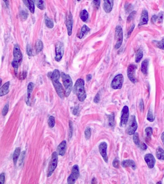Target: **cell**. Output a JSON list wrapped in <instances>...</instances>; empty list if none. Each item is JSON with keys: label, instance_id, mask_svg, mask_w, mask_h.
Here are the masks:
<instances>
[{"label": "cell", "instance_id": "obj_51", "mask_svg": "<svg viewBox=\"0 0 164 184\" xmlns=\"http://www.w3.org/2000/svg\"><path fill=\"white\" fill-rule=\"evenodd\" d=\"M140 148H142V150H146L147 149V146L146 145V144L144 143H142V144H140Z\"/></svg>", "mask_w": 164, "mask_h": 184}, {"label": "cell", "instance_id": "obj_56", "mask_svg": "<svg viewBox=\"0 0 164 184\" xmlns=\"http://www.w3.org/2000/svg\"><path fill=\"white\" fill-rule=\"evenodd\" d=\"M161 140H162V141L164 145V132L162 134V135H161Z\"/></svg>", "mask_w": 164, "mask_h": 184}, {"label": "cell", "instance_id": "obj_32", "mask_svg": "<svg viewBox=\"0 0 164 184\" xmlns=\"http://www.w3.org/2000/svg\"><path fill=\"white\" fill-rule=\"evenodd\" d=\"M89 13L86 10H83L81 12L80 14V17L82 21L86 22L88 19Z\"/></svg>", "mask_w": 164, "mask_h": 184}, {"label": "cell", "instance_id": "obj_16", "mask_svg": "<svg viewBox=\"0 0 164 184\" xmlns=\"http://www.w3.org/2000/svg\"><path fill=\"white\" fill-rule=\"evenodd\" d=\"M103 8L106 13H109L112 11L114 6V0H104Z\"/></svg>", "mask_w": 164, "mask_h": 184}, {"label": "cell", "instance_id": "obj_29", "mask_svg": "<svg viewBox=\"0 0 164 184\" xmlns=\"http://www.w3.org/2000/svg\"><path fill=\"white\" fill-rule=\"evenodd\" d=\"M45 23L47 27L49 28H52L54 26V23L52 20L48 17L46 15H45Z\"/></svg>", "mask_w": 164, "mask_h": 184}, {"label": "cell", "instance_id": "obj_55", "mask_svg": "<svg viewBox=\"0 0 164 184\" xmlns=\"http://www.w3.org/2000/svg\"><path fill=\"white\" fill-rule=\"evenodd\" d=\"M3 1L5 2V4L6 5V7H9V0H3Z\"/></svg>", "mask_w": 164, "mask_h": 184}, {"label": "cell", "instance_id": "obj_8", "mask_svg": "<svg viewBox=\"0 0 164 184\" xmlns=\"http://www.w3.org/2000/svg\"><path fill=\"white\" fill-rule=\"evenodd\" d=\"M64 54V45L63 42H58L55 45V60L60 62Z\"/></svg>", "mask_w": 164, "mask_h": 184}, {"label": "cell", "instance_id": "obj_57", "mask_svg": "<svg viewBox=\"0 0 164 184\" xmlns=\"http://www.w3.org/2000/svg\"><path fill=\"white\" fill-rule=\"evenodd\" d=\"M94 181H96V180L95 178H93V180H92V182H91V183H92V184H94ZM96 183H97V182H95V184H96Z\"/></svg>", "mask_w": 164, "mask_h": 184}, {"label": "cell", "instance_id": "obj_44", "mask_svg": "<svg viewBox=\"0 0 164 184\" xmlns=\"http://www.w3.org/2000/svg\"><path fill=\"white\" fill-rule=\"evenodd\" d=\"M27 53L29 56H32V47H31V46H30V44L27 45Z\"/></svg>", "mask_w": 164, "mask_h": 184}, {"label": "cell", "instance_id": "obj_10", "mask_svg": "<svg viewBox=\"0 0 164 184\" xmlns=\"http://www.w3.org/2000/svg\"><path fill=\"white\" fill-rule=\"evenodd\" d=\"M138 125L136 118L134 116H131L130 118L128 127L127 129V133L129 135H133L137 129Z\"/></svg>", "mask_w": 164, "mask_h": 184}, {"label": "cell", "instance_id": "obj_26", "mask_svg": "<svg viewBox=\"0 0 164 184\" xmlns=\"http://www.w3.org/2000/svg\"><path fill=\"white\" fill-rule=\"evenodd\" d=\"M89 31H90L89 28L86 25H84L82 27L79 36H78V37L79 38V39H82V38L86 35Z\"/></svg>", "mask_w": 164, "mask_h": 184}, {"label": "cell", "instance_id": "obj_40", "mask_svg": "<svg viewBox=\"0 0 164 184\" xmlns=\"http://www.w3.org/2000/svg\"><path fill=\"white\" fill-rule=\"evenodd\" d=\"M157 46L160 49L164 50V38L160 42H155Z\"/></svg>", "mask_w": 164, "mask_h": 184}, {"label": "cell", "instance_id": "obj_58", "mask_svg": "<svg viewBox=\"0 0 164 184\" xmlns=\"http://www.w3.org/2000/svg\"><path fill=\"white\" fill-rule=\"evenodd\" d=\"M78 1H81V0H77Z\"/></svg>", "mask_w": 164, "mask_h": 184}, {"label": "cell", "instance_id": "obj_49", "mask_svg": "<svg viewBox=\"0 0 164 184\" xmlns=\"http://www.w3.org/2000/svg\"><path fill=\"white\" fill-rule=\"evenodd\" d=\"M100 95L98 93L96 95L94 99V102L96 103H98L100 101Z\"/></svg>", "mask_w": 164, "mask_h": 184}, {"label": "cell", "instance_id": "obj_50", "mask_svg": "<svg viewBox=\"0 0 164 184\" xmlns=\"http://www.w3.org/2000/svg\"><path fill=\"white\" fill-rule=\"evenodd\" d=\"M79 111V107H76L74 109L73 111V114L75 116H76L78 114V113Z\"/></svg>", "mask_w": 164, "mask_h": 184}, {"label": "cell", "instance_id": "obj_11", "mask_svg": "<svg viewBox=\"0 0 164 184\" xmlns=\"http://www.w3.org/2000/svg\"><path fill=\"white\" fill-rule=\"evenodd\" d=\"M129 117V109L127 106H125L121 111L120 126L124 128L127 125Z\"/></svg>", "mask_w": 164, "mask_h": 184}, {"label": "cell", "instance_id": "obj_54", "mask_svg": "<svg viewBox=\"0 0 164 184\" xmlns=\"http://www.w3.org/2000/svg\"><path fill=\"white\" fill-rule=\"evenodd\" d=\"M140 110L142 111L143 110V108H144V106H143V101H140Z\"/></svg>", "mask_w": 164, "mask_h": 184}, {"label": "cell", "instance_id": "obj_17", "mask_svg": "<svg viewBox=\"0 0 164 184\" xmlns=\"http://www.w3.org/2000/svg\"><path fill=\"white\" fill-rule=\"evenodd\" d=\"M67 148V144L66 140H63L58 145L57 150L58 152V154L60 156H63L66 153V150Z\"/></svg>", "mask_w": 164, "mask_h": 184}, {"label": "cell", "instance_id": "obj_21", "mask_svg": "<svg viewBox=\"0 0 164 184\" xmlns=\"http://www.w3.org/2000/svg\"><path fill=\"white\" fill-rule=\"evenodd\" d=\"M121 165L124 168L130 167L133 170H135L136 169V164L135 163L134 160H123L121 163Z\"/></svg>", "mask_w": 164, "mask_h": 184}, {"label": "cell", "instance_id": "obj_23", "mask_svg": "<svg viewBox=\"0 0 164 184\" xmlns=\"http://www.w3.org/2000/svg\"><path fill=\"white\" fill-rule=\"evenodd\" d=\"M163 15L164 14L162 12L159 13L158 15H154L151 18V22L153 23H155L157 22L162 23L163 20Z\"/></svg>", "mask_w": 164, "mask_h": 184}, {"label": "cell", "instance_id": "obj_46", "mask_svg": "<svg viewBox=\"0 0 164 184\" xmlns=\"http://www.w3.org/2000/svg\"><path fill=\"white\" fill-rule=\"evenodd\" d=\"M101 1L100 0H93V5L97 9H98L100 7Z\"/></svg>", "mask_w": 164, "mask_h": 184}, {"label": "cell", "instance_id": "obj_1", "mask_svg": "<svg viewBox=\"0 0 164 184\" xmlns=\"http://www.w3.org/2000/svg\"><path fill=\"white\" fill-rule=\"evenodd\" d=\"M50 77L57 93L60 98L63 99L64 97V91L61 83L59 81L60 77L59 71L57 69L54 70V71L50 74Z\"/></svg>", "mask_w": 164, "mask_h": 184}, {"label": "cell", "instance_id": "obj_14", "mask_svg": "<svg viewBox=\"0 0 164 184\" xmlns=\"http://www.w3.org/2000/svg\"><path fill=\"white\" fill-rule=\"evenodd\" d=\"M145 160L149 168L152 169L154 167L156 161L154 156L152 154H146L145 156Z\"/></svg>", "mask_w": 164, "mask_h": 184}, {"label": "cell", "instance_id": "obj_19", "mask_svg": "<svg viewBox=\"0 0 164 184\" xmlns=\"http://www.w3.org/2000/svg\"><path fill=\"white\" fill-rule=\"evenodd\" d=\"M23 2L30 12L34 13L35 12V0H22Z\"/></svg>", "mask_w": 164, "mask_h": 184}, {"label": "cell", "instance_id": "obj_2", "mask_svg": "<svg viewBox=\"0 0 164 184\" xmlns=\"http://www.w3.org/2000/svg\"><path fill=\"white\" fill-rule=\"evenodd\" d=\"M85 82L83 79H79L77 80L73 87V92L76 95L78 99L81 102L84 101L86 98L87 94L85 91Z\"/></svg>", "mask_w": 164, "mask_h": 184}, {"label": "cell", "instance_id": "obj_47", "mask_svg": "<svg viewBox=\"0 0 164 184\" xmlns=\"http://www.w3.org/2000/svg\"><path fill=\"white\" fill-rule=\"evenodd\" d=\"M5 174L4 173H2L0 175V182L1 184H3L5 183Z\"/></svg>", "mask_w": 164, "mask_h": 184}, {"label": "cell", "instance_id": "obj_7", "mask_svg": "<svg viewBox=\"0 0 164 184\" xmlns=\"http://www.w3.org/2000/svg\"><path fill=\"white\" fill-rule=\"evenodd\" d=\"M115 39L116 40V44L115 45L116 49H119L122 45L123 42L122 28L121 26H118L115 30Z\"/></svg>", "mask_w": 164, "mask_h": 184}, {"label": "cell", "instance_id": "obj_38", "mask_svg": "<svg viewBox=\"0 0 164 184\" xmlns=\"http://www.w3.org/2000/svg\"><path fill=\"white\" fill-rule=\"evenodd\" d=\"M145 131V133H146L147 138H151V136L152 135L153 133L152 128L151 127H148L146 128Z\"/></svg>", "mask_w": 164, "mask_h": 184}, {"label": "cell", "instance_id": "obj_24", "mask_svg": "<svg viewBox=\"0 0 164 184\" xmlns=\"http://www.w3.org/2000/svg\"><path fill=\"white\" fill-rule=\"evenodd\" d=\"M149 64V60L145 59L142 62L141 64V71L144 75L147 74L148 66Z\"/></svg>", "mask_w": 164, "mask_h": 184}, {"label": "cell", "instance_id": "obj_31", "mask_svg": "<svg viewBox=\"0 0 164 184\" xmlns=\"http://www.w3.org/2000/svg\"><path fill=\"white\" fill-rule=\"evenodd\" d=\"M43 48V44L42 40H38L36 42V51L37 53H39L40 52H42Z\"/></svg>", "mask_w": 164, "mask_h": 184}, {"label": "cell", "instance_id": "obj_20", "mask_svg": "<svg viewBox=\"0 0 164 184\" xmlns=\"http://www.w3.org/2000/svg\"><path fill=\"white\" fill-rule=\"evenodd\" d=\"M34 88V84L32 82H30L28 83V92H27V99L26 101V103L28 105H30V99H31V96H32V92L33 91Z\"/></svg>", "mask_w": 164, "mask_h": 184}, {"label": "cell", "instance_id": "obj_37", "mask_svg": "<svg viewBox=\"0 0 164 184\" xmlns=\"http://www.w3.org/2000/svg\"><path fill=\"white\" fill-rule=\"evenodd\" d=\"M147 119L148 120L150 121V122H152L154 121L155 118L153 116V113L152 110L151 109H150L147 115Z\"/></svg>", "mask_w": 164, "mask_h": 184}, {"label": "cell", "instance_id": "obj_35", "mask_svg": "<svg viewBox=\"0 0 164 184\" xmlns=\"http://www.w3.org/2000/svg\"><path fill=\"white\" fill-rule=\"evenodd\" d=\"M48 123L50 128H54L55 124V118L54 116H50L48 118Z\"/></svg>", "mask_w": 164, "mask_h": 184}, {"label": "cell", "instance_id": "obj_5", "mask_svg": "<svg viewBox=\"0 0 164 184\" xmlns=\"http://www.w3.org/2000/svg\"><path fill=\"white\" fill-rule=\"evenodd\" d=\"M58 163V153L54 152L52 153V158L48 168V177H51L56 168Z\"/></svg>", "mask_w": 164, "mask_h": 184}, {"label": "cell", "instance_id": "obj_9", "mask_svg": "<svg viewBox=\"0 0 164 184\" xmlns=\"http://www.w3.org/2000/svg\"><path fill=\"white\" fill-rule=\"evenodd\" d=\"M124 82V77L122 74L116 75L112 80L111 87L115 89H120L122 87Z\"/></svg>", "mask_w": 164, "mask_h": 184}, {"label": "cell", "instance_id": "obj_30", "mask_svg": "<svg viewBox=\"0 0 164 184\" xmlns=\"http://www.w3.org/2000/svg\"><path fill=\"white\" fill-rule=\"evenodd\" d=\"M143 52L142 51V49H138L136 54V58H135V62H140L142 57H143Z\"/></svg>", "mask_w": 164, "mask_h": 184}, {"label": "cell", "instance_id": "obj_28", "mask_svg": "<svg viewBox=\"0 0 164 184\" xmlns=\"http://www.w3.org/2000/svg\"><path fill=\"white\" fill-rule=\"evenodd\" d=\"M45 0H35V3L37 7L42 10L45 9Z\"/></svg>", "mask_w": 164, "mask_h": 184}, {"label": "cell", "instance_id": "obj_6", "mask_svg": "<svg viewBox=\"0 0 164 184\" xmlns=\"http://www.w3.org/2000/svg\"><path fill=\"white\" fill-rule=\"evenodd\" d=\"M79 176V167L78 165H74L72 167L71 174L67 178V183L69 184H74Z\"/></svg>", "mask_w": 164, "mask_h": 184}, {"label": "cell", "instance_id": "obj_41", "mask_svg": "<svg viewBox=\"0 0 164 184\" xmlns=\"http://www.w3.org/2000/svg\"><path fill=\"white\" fill-rule=\"evenodd\" d=\"M136 14V12L135 11H132V12H131V13H130V15H129V16L127 18V22H130L134 18Z\"/></svg>", "mask_w": 164, "mask_h": 184}, {"label": "cell", "instance_id": "obj_39", "mask_svg": "<svg viewBox=\"0 0 164 184\" xmlns=\"http://www.w3.org/2000/svg\"><path fill=\"white\" fill-rule=\"evenodd\" d=\"M69 139L71 138L73 134V124L71 121H69Z\"/></svg>", "mask_w": 164, "mask_h": 184}, {"label": "cell", "instance_id": "obj_25", "mask_svg": "<svg viewBox=\"0 0 164 184\" xmlns=\"http://www.w3.org/2000/svg\"><path fill=\"white\" fill-rule=\"evenodd\" d=\"M20 152H21V148L19 147H17L15 148V152H13V163L15 165H17V161L18 160V158L20 154Z\"/></svg>", "mask_w": 164, "mask_h": 184}, {"label": "cell", "instance_id": "obj_48", "mask_svg": "<svg viewBox=\"0 0 164 184\" xmlns=\"http://www.w3.org/2000/svg\"><path fill=\"white\" fill-rule=\"evenodd\" d=\"M26 152L25 151H23V152L21 153V156L19 159L20 164L23 163V162L24 161V158L25 156Z\"/></svg>", "mask_w": 164, "mask_h": 184}, {"label": "cell", "instance_id": "obj_18", "mask_svg": "<svg viewBox=\"0 0 164 184\" xmlns=\"http://www.w3.org/2000/svg\"><path fill=\"white\" fill-rule=\"evenodd\" d=\"M148 21V13L147 11L145 9L142 12L138 27H140V26L147 24Z\"/></svg>", "mask_w": 164, "mask_h": 184}, {"label": "cell", "instance_id": "obj_15", "mask_svg": "<svg viewBox=\"0 0 164 184\" xmlns=\"http://www.w3.org/2000/svg\"><path fill=\"white\" fill-rule=\"evenodd\" d=\"M73 24V16H72L71 13H70L69 15H68L67 16V21H66V26H67V33H68V35L69 36H71L72 34Z\"/></svg>", "mask_w": 164, "mask_h": 184}, {"label": "cell", "instance_id": "obj_27", "mask_svg": "<svg viewBox=\"0 0 164 184\" xmlns=\"http://www.w3.org/2000/svg\"><path fill=\"white\" fill-rule=\"evenodd\" d=\"M156 155L159 160H164V150L160 147L158 148L156 152Z\"/></svg>", "mask_w": 164, "mask_h": 184}, {"label": "cell", "instance_id": "obj_42", "mask_svg": "<svg viewBox=\"0 0 164 184\" xmlns=\"http://www.w3.org/2000/svg\"><path fill=\"white\" fill-rule=\"evenodd\" d=\"M20 16H21V19L23 20H25L27 19L28 16V12H26L25 11H21L20 12Z\"/></svg>", "mask_w": 164, "mask_h": 184}, {"label": "cell", "instance_id": "obj_3", "mask_svg": "<svg viewBox=\"0 0 164 184\" xmlns=\"http://www.w3.org/2000/svg\"><path fill=\"white\" fill-rule=\"evenodd\" d=\"M13 60L12 61V66L13 67L15 70V74L17 76V71H18V66L20 62H21L22 60L23 56L21 50L20 49L19 45L15 44L13 48Z\"/></svg>", "mask_w": 164, "mask_h": 184}, {"label": "cell", "instance_id": "obj_53", "mask_svg": "<svg viewBox=\"0 0 164 184\" xmlns=\"http://www.w3.org/2000/svg\"><path fill=\"white\" fill-rule=\"evenodd\" d=\"M91 79H92L91 75L89 74L86 76V80L87 81H90V80H91Z\"/></svg>", "mask_w": 164, "mask_h": 184}, {"label": "cell", "instance_id": "obj_33", "mask_svg": "<svg viewBox=\"0 0 164 184\" xmlns=\"http://www.w3.org/2000/svg\"><path fill=\"white\" fill-rule=\"evenodd\" d=\"M108 123L109 126L111 127H113L115 124V115L114 113L112 114H110L108 116Z\"/></svg>", "mask_w": 164, "mask_h": 184}, {"label": "cell", "instance_id": "obj_13", "mask_svg": "<svg viewBox=\"0 0 164 184\" xmlns=\"http://www.w3.org/2000/svg\"><path fill=\"white\" fill-rule=\"evenodd\" d=\"M107 148H108V145H107V143L105 142H101L99 146V152L101 155V156L103 157L104 161L106 163L108 162V155H107V152H106Z\"/></svg>", "mask_w": 164, "mask_h": 184}, {"label": "cell", "instance_id": "obj_12", "mask_svg": "<svg viewBox=\"0 0 164 184\" xmlns=\"http://www.w3.org/2000/svg\"><path fill=\"white\" fill-rule=\"evenodd\" d=\"M137 68V66L133 64H130L128 67L127 75L129 79L133 83H136L137 82V79L135 77V72Z\"/></svg>", "mask_w": 164, "mask_h": 184}, {"label": "cell", "instance_id": "obj_36", "mask_svg": "<svg viewBox=\"0 0 164 184\" xmlns=\"http://www.w3.org/2000/svg\"><path fill=\"white\" fill-rule=\"evenodd\" d=\"M85 137L87 140H89L91 137V129L89 127H87L85 130Z\"/></svg>", "mask_w": 164, "mask_h": 184}, {"label": "cell", "instance_id": "obj_52", "mask_svg": "<svg viewBox=\"0 0 164 184\" xmlns=\"http://www.w3.org/2000/svg\"><path fill=\"white\" fill-rule=\"evenodd\" d=\"M134 27H135V25H133L131 27L130 30L128 32V36H130V35H131V33L132 32L133 30H134Z\"/></svg>", "mask_w": 164, "mask_h": 184}, {"label": "cell", "instance_id": "obj_4", "mask_svg": "<svg viewBox=\"0 0 164 184\" xmlns=\"http://www.w3.org/2000/svg\"><path fill=\"white\" fill-rule=\"evenodd\" d=\"M61 75L63 85L64 86L65 89V94L67 97H68L70 95L72 89L73 82L71 78L69 75L63 72L61 73Z\"/></svg>", "mask_w": 164, "mask_h": 184}, {"label": "cell", "instance_id": "obj_22", "mask_svg": "<svg viewBox=\"0 0 164 184\" xmlns=\"http://www.w3.org/2000/svg\"><path fill=\"white\" fill-rule=\"evenodd\" d=\"M9 86L10 82H7L1 88L0 90V96H3L8 93L9 91Z\"/></svg>", "mask_w": 164, "mask_h": 184}, {"label": "cell", "instance_id": "obj_43", "mask_svg": "<svg viewBox=\"0 0 164 184\" xmlns=\"http://www.w3.org/2000/svg\"><path fill=\"white\" fill-rule=\"evenodd\" d=\"M9 104L7 103V104L5 106V107H3V111H2V115L3 116H6L8 110H9Z\"/></svg>", "mask_w": 164, "mask_h": 184}, {"label": "cell", "instance_id": "obj_45", "mask_svg": "<svg viewBox=\"0 0 164 184\" xmlns=\"http://www.w3.org/2000/svg\"><path fill=\"white\" fill-rule=\"evenodd\" d=\"M113 165L114 167L116 168H119V161L118 159H116L113 160Z\"/></svg>", "mask_w": 164, "mask_h": 184}, {"label": "cell", "instance_id": "obj_34", "mask_svg": "<svg viewBox=\"0 0 164 184\" xmlns=\"http://www.w3.org/2000/svg\"><path fill=\"white\" fill-rule=\"evenodd\" d=\"M133 140L134 143L136 144V145L138 146V147L140 146V139H139V134H138V133H135L133 134Z\"/></svg>", "mask_w": 164, "mask_h": 184}]
</instances>
